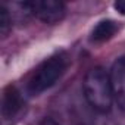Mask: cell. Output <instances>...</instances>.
<instances>
[{
    "label": "cell",
    "instance_id": "cell-1",
    "mask_svg": "<svg viewBox=\"0 0 125 125\" xmlns=\"http://www.w3.org/2000/svg\"><path fill=\"white\" fill-rule=\"evenodd\" d=\"M83 91L87 103L99 113H107L113 103V93L109 74L100 68H91L87 71L83 81Z\"/></svg>",
    "mask_w": 125,
    "mask_h": 125
},
{
    "label": "cell",
    "instance_id": "cell-2",
    "mask_svg": "<svg viewBox=\"0 0 125 125\" xmlns=\"http://www.w3.org/2000/svg\"><path fill=\"white\" fill-rule=\"evenodd\" d=\"M68 63H69L68 56L62 52L44 59L35 68V71L32 72V75L28 81V91L31 94H40V93L49 90L65 74Z\"/></svg>",
    "mask_w": 125,
    "mask_h": 125
},
{
    "label": "cell",
    "instance_id": "cell-3",
    "mask_svg": "<svg viewBox=\"0 0 125 125\" xmlns=\"http://www.w3.org/2000/svg\"><path fill=\"white\" fill-rule=\"evenodd\" d=\"M24 5L28 15L35 16L44 24H57L65 18L66 13V6L62 2L35 0V2H25Z\"/></svg>",
    "mask_w": 125,
    "mask_h": 125
},
{
    "label": "cell",
    "instance_id": "cell-4",
    "mask_svg": "<svg viewBox=\"0 0 125 125\" xmlns=\"http://www.w3.org/2000/svg\"><path fill=\"white\" fill-rule=\"evenodd\" d=\"M109 77L113 100L122 110H125V57H119L115 60Z\"/></svg>",
    "mask_w": 125,
    "mask_h": 125
},
{
    "label": "cell",
    "instance_id": "cell-5",
    "mask_svg": "<svg viewBox=\"0 0 125 125\" xmlns=\"http://www.w3.org/2000/svg\"><path fill=\"white\" fill-rule=\"evenodd\" d=\"M22 106V99L19 93L16 91L15 87H9L5 91L3 96V106H2V113L5 118H12Z\"/></svg>",
    "mask_w": 125,
    "mask_h": 125
},
{
    "label": "cell",
    "instance_id": "cell-6",
    "mask_svg": "<svg viewBox=\"0 0 125 125\" xmlns=\"http://www.w3.org/2000/svg\"><path fill=\"white\" fill-rule=\"evenodd\" d=\"M116 31H118V25L115 21H110V19L100 21L91 31V41L94 43L107 41L116 34Z\"/></svg>",
    "mask_w": 125,
    "mask_h": 125
},
{
    "label": "cell",
    "instance_id": "cell-7",
    "mask_svg": "<svg viewBox=\"0 0 125 125\" xmlns=\"http://www.w3.org/2000/svg\"><path fill=\"white\" fill-rule=\"evenodd\" d=\"M12 28V18L9 10L5 6H0V32L2 37H6Z\"/></svg>",
    "mask_w": 125,
    "mask_h": 125
},
{
    "label": "cell",
    "instance_id": "cell-8",
    "mask_svg": "<svg viewBox=\"0 0 125 125\" xmlns=\"http://www.w3.org/2000/svg\"><path fill=\"white\" fill-rule=\"evenodd\" d=\"M115 10H118L121 15H125V0H121V2H115L113 3Z\"/></svg>",
    "mask_w": 125,
    "mask_h": 125
},
{
    "label": "cell",
    "instance_id": "cell-9",
    "mask_svg": "<svg viewBox=\"0 0 125 125\" xmlns=\"http://www.w3.org/2000/svg\"><path fill=\"white\" fill-rule=\"evenodd\" d=\"M40 125H60L57 121H54L53 118H44L41 122H40Z\"/></svg>",
    "mask_w": 125,
    "mask_h": 125
}]
</instances>
